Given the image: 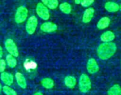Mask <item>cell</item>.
<instances>
[{
    "mask_svg": "<svg viewBox=\"0 0 121 95\" xmlns=\"http://www.w3.org/2000/svg\"><path fill=\"white\" fill-rule=\"evenodd\" d=\"M3 90L4 93L6 95H17L16 91L8 86H5L3 87Z\"/></svg>",
    "mask_w": 121,
    "mask_h": 95,
    "instance_id": "cell-21",
    "label": "cell"
},
{
    "mask_svg": "<svg viewBox=\"0 0 121 95\" xmlns=\"http://www.w3.org/2000/svg\"><path fill=\"white\" fill-rule=\"evenodd\" d=\"M33 95H43L40 92H37L36 93H35Z\"/></svg>",
    "mask_w": 121,
    "mask_h": 95,
    "instance_id": "cell-27",
    "label": "cell"
},
{
    "mask_svg": "<svg viewBox=\"0 0 121 95\" xmlns=\"http://www.w3.org/2000/svg\"><path fill=\"white\" fill-rule=\"evenodd\" d=\"M119 9H120V10L121 11V5H120V7H119Z\"/></svg>",
    "mask_w": 121,
    "mask_h": 95,
    "instance_id": "cell-29",
    "label": "cell"
},
{
    "mask_svg": "<svg viewBox=\"0 0 121 95\" xmlns=\"http://www.w3.org/2000/svg\"><path fill=\"white\" fill-rule=\"evenodd\" d=\"M110 23V18L107 17H104L99 21L97 24V27L100 30L104 29L109 26Z\"/></svg>",
    "mask_w": 121,
    "mask_h": 95,
    "instance_id": "cell-11",
    "label": "cell"
},
{
    "mask_svg": "<svg viewBox=\"0 0 121 95\" xmlns=\"http://www.w3.org/2000/svg\"><path fill=\"white\" fill-rule=\"evenodd\" d=\"M1 90H2V86H1V84L0 83V93H1Z\"/></svg>",
    "mask_w": 121,
    "mask_h": 95,
    "instance_id": "cell-28",
    "label": "cell"
},
{
    "mask_svg": "<svg viewBox=\"0 0 121 95\" xmlns=\"http://www.w3.org/2000/svg\"><path fill=\"white\" fill-rule=\"evenodd\" d=\"M41 84L43 87L46 89H52L54 86V82L53 80L49 78H43L41 81Z\"/></svg>",
    "mask_w": 121,
    "mask_h": 95,
    "instance_id": "cell-18",
    "label": "cell"
},
{
    "mask_svg": "<svg viewBox=\"0 0 121 95\" xmlns=\"http://www.w3.org/2000/svg\"><path fill=\"white\" fill-rule=\"evenodd\" d=\"M82 0H75V3H76L77 4H81V3L82 2Z\"/></svg>",
    "mask_w": 121,
    "mask_h": 95,
    "instance_id": "cell-26",
    "label": "cell"
},
{
    "mask_svg": "<svg viewBox=\"0 0 121 95\" xmlns=\"http://www.w3.org/2000/svg\"><path fill=\"white\" fill-rule=\"evenodd\" d=\"M94 1H95V0H82L81 4L82 7H87L91 5L94 3Z\"/></svg>",
    "mask_w": 121,
    "mask_h": 95,
    "instance_id": "cell-23",
    "label": "cell"
},
{
    "mask_svg": "<svg viewBox=\"0 0 121 95\" xmlns=\"http://www.w3.org/2000/svg\"><path fill=\"white\" fill-rule=\"evenodd\" d=\"M115 34L110 31H107V32H104L100 36L101 40L104 42H110L113 40L115 39Z\"/></svg>",
    "mask_w": 121,
    "mask_h": 95,
    "instance_id": "cell-12",
    "label": "cell"
},
{
    "mask_svg": "<svg viewBox=\"0 0 121 95\" xmlns=\"http://www.w3.org/2000/svg\"><path fill=\"white\" fill-rule=\"evenodd\" d=\"M3 48L1 46H0V60L1 59L2 56H3Z\"/></svg>",
    "mask_w": 121,
    "mask_h": 95,
    "instance_id": "cell-25",
    "label": "cell"
},
{
    "mask_svg": "<svg viewBox=\"0 0 121 95\" xmlns=\"http://www.w3.org/2000/svg\"><path fill=\"white\" fill-rule=\"evenodd\" d=\"M42 2L45 6L50 9H55L58 6V0H42Z\"/></svg>",
    "mask_w": 121,
    "mask_h": 95,
    "instance_id": "cell-16",
    "label": "cell"
},
{
    "mask_svg": "<svg viewBox=\"0 0 121 95\" xmlns=\"http://www.w3.org/2000/svg\"><path fill=\"white\" fill-rule=\"evenodd\" d=\"M57 25L55 23H51V22H46V23H43L40 26V30L44 32H47V33H50V32H53L56 30Z\"/></svg>",
    "mask_w": 121,
    "mask_h": 95,
    "instance_id": "cell-8",
    "label": "cell"
},
{
    "mask_svg": "<svg viewBox=\"0 0 121 95\" xmlns=\"http://www.w3.org/2000/svg\"><path fill=\"white\" fill-rule=\"evenodd\" d=\"M16 78L18 85L22 89H25L27 86V83L25 78L22 74L20 73H16Z\"/></svg>",
    "mask_w": 121,
    "mask_h": 95,
    "instance_id": "cell-13",
    "label": "cell"
},
{
    "mask_svg": "<svg viewBox=\"0 0 121 95\" xmlns=\"http://www.w3.org/2000/svg\"><path fill=\"white\" fill-rule=\"evenodd\" d=\"M91 83L88 76L86 74H82L79 80V89L82 93H87L90 90Z\"/></svg>",
    "mask_w": 121,
    "mask_h": 95,
    "instance_id": "cell-2",
    "label": "cell"
},
{
    "mask_svg": "<svg viewBox=\"0 0 121 95\" xmlns=\"http://www.w3.org/2000/svg\"><path fill=\"white\" fill-rule=\"evenodd\" d=\"M5 68H6V62L5 60L1 59L0 60V73L4 72Z\"/></svg>",
    "mask_w": 121,
    "mask_h": 95,
    "instance_id": "cell-24",
    "label": "cell"
},
{
    "mask_svg": "<svg viewBox=\"0 0 121 95\" xmlns=\"http://www.w3.org/2000/svg\"><path fill=\"white\" fill-rule=\"evenodd\" d=\"M59 9L62 13L66 14H68L71 12V6L70 4L68 3H62L59 5Z\"/></svg>",
    "mask_w": 121,
    "mask_h": 95,
    "instance_id": "cell-19",
    "label": "cell"
},
{
    "mask_svg": "<svg viewBox=\"0 0 121 95\" xmlns=\"http://www.w3.org/2000/svg\"><path fill=\"white\" fill-rule=\"evenodd\" d=\"M95 10L93 8H88L84 11L82 17V22L84 23H88L93 17Z\"/></svg>",
    "mask_w": 121,
    "mask_h": 95,
    "instance_id": "cell-9",
    "label": "cell"
},
{
    "mask_svg": "<svg viewBox=\"0 0 121 95\" xmlns=\"http://www.w3.org/2000/svg\"><path fill=\"white\" fill-rule=\"evenodd\" d=\"M105 9L109 12H116L119 10V5L114 2H108L104 5Z\"/></svg>",
    "mask_w": 121,
    "mask_h": 95,
    "instance_id": "cell-14",
    "label": "cell"
},
{
    "mask_svg": "<svg viewBox=\"0 0 121 95\" xmlns=\"http://www.w3.org/2000/svg\"><path fill=\"white\" fill-rule=\"evenodd\" d=\"M65 84L66 86L69 88H73L76 84V79L73 76H67L65 78Z\"/></svg>",
    "mask_w": 121,
    "mask_h": 95,
    "instance_id": "cell-17",
    "label": "cell"
},
{
    "mask_svg": "<svg viewBox=\"0 0 121 95\" xmlns=\"http://www.w3.org/2000/svg\"><path fill=\"white\" fill-rule=\"evenodd\" d=\"M24 66L26 69H35L37 67V64L36 62H33V61H30V62H25Z\"/></svg>",
    "mask_w": 121,
    "mask_h": 95,
    "instance_id": "cell-22",
    "label": "cell"
},
{
    "mask_svg": "<svg viewBox=\"0 0 121 95\" xmlns=\"http://www.w3.org/2000/svg\"><path fill=\"white\" fill-rule=\"evenodd\" d=\"M36 13L39 17L44 20H48L50 17L48 8L42 3H38L36 6Z\"/></svg>",
    "mask_w": 121,
    "mask_h": 95,
    "instance_id": "cell-4",
    "label": "cell"
},
{
    "mask_svg": "<svg viewBox=\"0 0 121 95\" xmlns=\"http://www.w3.org/2000/svg\"><path fill=\"white\" fill-rule=\"evenodd\" d=\"M87 69L90 74H95L99 71V65L96 60L93 58H90L88 60L87 62Z\"/></svg>",
    "mask_w": 121,
    "mask_h": 95,
    "instance_id": "cell-7",
    "label": "cell"
},
{
    "mask_svg": "<svg viewBox=\"0 0 121 95\" xmlns=\"http://www.w3.org/2000/svg\"><path fill=\"white\" fill-rule=\"evenodd\" d=\"M108 95H121V87L119 84H115L109 89Z\"/></svg>",
    "mask_w": 121,
    "mask_h": 95,
    "instance_id": "cell-15",
    "label": "cell"
},
{
    "mask_svg": "<svg viewBox=\"0 0 121 95\" xmlns=\"http://www.w3.org/2000/svg\"><path fill=\"white\" fill-rule=\"evenodd\" d=\"M116 51V45L115 43L105 42L99 46L97 52L100 59L108 60L113 56Z\"/></svg>",
    "mask_w": 121,
    "mask_h": 95,
    "instance_id": "cell-1",
    "label": "cell"
},
{
    "mask_svg": "<svg viewBox=\"0 0 121 95\" xmlns=\"http://www.w3.org/2000/svg\"><path fill=\"white\" fill-rule=\"evenodd\" d=\"M28 16V10L25 7L20 6L17 9L15 15V21L18 24H20L26 20Z\"/></svg>",
    "mask_w": 121,
    "mask_h": 95,
    "instance_id": "cell-3",
    "label": "cell"
},
{
    "mask_svg": "<svg viewBox=\"0 0 121 95\" xmlns=\"http://www.w3.org/2000/svg\"><path fill=\"white\" fill-rule=\"evenodd\" d=\"M6 61L9 67H10L11 68H14L17 65V60L14 57V56H13L11 54L7 55Z\"/></svg>",
    "mask_w": 121,
    "mask_h": 95,
    "instance_id": "cell-20",
    "label": "cell"
},
{
    "mask_svg": "<svg viewBox=\"0 0 121 95\" xmlns=\"http://www.w3.org/2000/svg\"><path fill=\"white\" fill-rule=\"evenodd\" d=\"M5 46L7 51L14 57H17L18 56V51L17 49V45L11 39H8L5 42Z\"/></svg>",
    "mask_w": 121,
    "mask_h": 95,
    "instance_id": "cell-6",
    "label": "cell"
},
{
    "mask_svg": "<svg viewBox=\"0 0 121 95\" xmlns=\"http://www.w3.org/2000/svg\"><path fill=\"white\" fill-rule=\"evenodd\" d=\"M1 80L7 86H11L13 83V76L7 72H3L1 74Z\"/></svg>",
    "mask_w": 121,
    "mask_h": 95,
    "instance_id": "cell-10",
    "label": "cell"
},
{
    "mask_svg": "<svg viewBox=\"0 0 121 95\" xmlns=\"http://www.w3.org/2000/svg\"><path fill=\"white\" fill-rule=\"evenodd\" d=\"M38 26V19L35 16H33L28 19L26 26V29L29 35L35 33Z\"/></svg>",
    "mask_w": 121,
    "mask_h": 95,
    "instance_id": "cell-5",
    "label": "cell"
}]
</instances>
